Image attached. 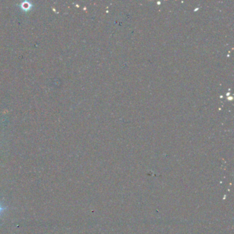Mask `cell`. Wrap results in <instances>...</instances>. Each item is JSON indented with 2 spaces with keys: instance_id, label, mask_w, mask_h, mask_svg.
<instances>
[{
  "instance_id": "6da1fadb",
  "label": "cell",
  "mask_w": 234,
  "mask_h": 234,
  "mask_svg": "<svg viewBox=\"0 0 234 234\" xmlns=\"http://www.w3.org/2000/svg\"><path fill=\"white\" fill-rule=\"evenodd\" d=\"M21 8H23V10H26V11H27V10H29L30 8L32 5L28 2H23V3L21 4Z\"/></svg>"
},
{
  "instance_id": "7a4b0ae2",
  "label": "cell",
  "mask_w": 234,
  "mask_h": 234,
  "mask_svg": "<svg viewBox=\"0 0 234 234\" xmlns=\"http://www.w3.org/2000/svg\"><path fill=\"white\" fill-rule=\"evenodd\" d=\"M6 209V207H3L1 205H0V214H1V213L4 210H5V209Z\"/></svg>"
}]
</instances>
